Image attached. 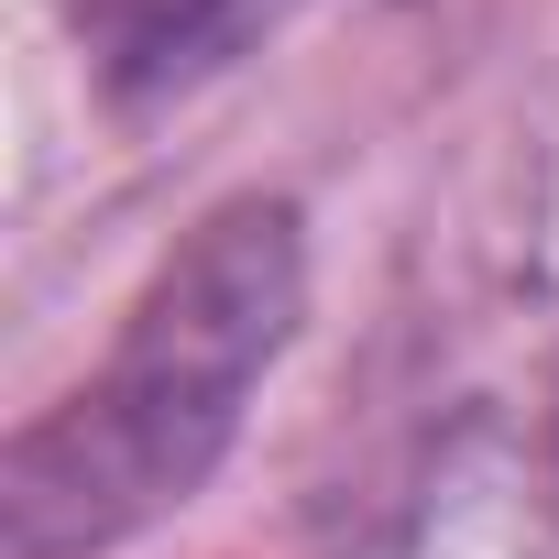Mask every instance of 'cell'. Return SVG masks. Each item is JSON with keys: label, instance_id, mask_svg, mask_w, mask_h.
Instances as JSON below:
<instances>
[{"label": "cell", "instance_id": "6da1fadb", "mask_svg": "<svg viewBox=\"0 0 559 559\" xmlns=\"http://www.w3.org/2000/svg\"><path fill=\"white\" fill-rule=\"evenodd\" d=\"M308 319V230L286 198H219L132 297L110 362L0 461V548L99 559L165 526L241 439L252 384Z\"/></svg>", "mask_w": 559, "mask_h": 559}, {"label": "cell", "instance_id": "7a4b0ae2", "mask_svg": "<svg viewBox=\"0 0 559 559\" xmlns=\"http://www.w3.org/2000/svg\"><path fill=\"white\" fill-rule=\"evenodd\" d=\"M297 0H67V34L110 99H187L219 67H241Z\"/></svg>", "mask_w": 559, "mask_h": 559}]
</instances>
